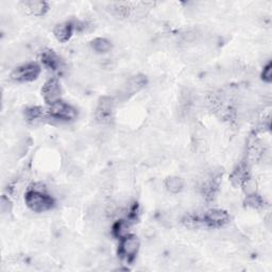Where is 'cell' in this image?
Segmentation results:
<instances>
[{
	"mask_svg": "<svg viewBox=\"0 0 272 272\" xmlns=\"http://www.w3.org/2000/svg\"><path fill=\"white\" fill-rule=\"evenodd\" d=\"M25 201L27 206L36 213L47 212L54 206V198H51L49 195L45 194L44 190L36 188L27 192L25 196Z\"/></svg>",
	"mask_w": 272,
	"mask_h": 272,
	"instance_id": "6da1fadb",
	"label": "cell"
},
{
	"mask_svg": "<svg viewBox=\"0 0 272 272\" xmlns=\"http://www.w3.org/2000/svg\"><path fill=\"white\" fill-rule=\"evenodd\" d=\"M148 80L147 77L144 74H137L130 78L127 82L123 85V88L120 89L118 95L116 97V101H126L129 98L137 94L138 91H141L145 86L147 85Z\"/></svg>",
	"mask_w": 272,
	"mask_h": 272,
	"instance_id": "7a4b0ae2",
	"label": "cell"
},
{
	"mask_svg": "<svg viewBox=\"0 0 272 272\" xmlns=\"http://www.w3.org/2000/svg\"><path fill=\"white\" fill-rule=\"evenodd\" d=\"M77 117L76 109L64 101H56L50 104L47 119L57 121H71Z\"/></svg>",
	"mask_w": 272,
	"mask_h": 272,
	"instance_id": "3957f363",
	"label": "cell"
},
{
	"mask_svg": "<svg viewBox=\"0 0 272 272\" xmlns=\"http://www.w3.org/2000/svg\"><path fill=\"white\" fill-rule=\"evenodd\" d=\"M115 103H116V100L113 97H101L99 101H98V106L95 112V117L97 121H99L100 124L109 123L113 118Z\"/></svg>",
	"mask_w": 272,
	"mask_h": 272,
	"instance_id": "277c9868",
	"label": "cell"
},
{
	"mask_svg": "<svg viewBox=\"0 0 272 272\" xmlns=\"http://www.w3.org/2000/svg\"><path fill=\"white\" fill-rule=\"evenodd\" d=\"M40 73V67L36 63H27V64L17 67L11 74L16 82H31L36 80Z\"/></svg>",
	"mask_w": 272,
	"mask_h": 272,
	"instance_id": "5b68a950",
	"label": "cell"
},
{
	"mask_svg": "<svg viewBox=\"0 0 272 272\" xmlns=\"http://www.w3.org/2000/svg\"><path fill=\"white\" fill-rule=\"evenodd\" d=\"M140 249V240L134 235H127L124 238H121L120 246H119V253L123 258H125L128 262L136 256Z\"/></svg>",
	"mask_w": 272,
	"mask_h": 272,
	"instance_id": "8992f818",
	"label": "cell"
},
{
	"mask_svg": "<svg viewBox=\"0 0 272 272\" xmlns=\"http://www.w3.org/2000/svg\"><path fill=\"white\" fill-rule=\"evenodd\" d=\"M230 220L229 214L222 210H211L204 214V216L201 218V221L207 227L212 228H221L227 224Z\"/></svg>",
	"mask_w": 272,
	"mask_h": 272,
	"instance_id": "52a82bcc",
	"label": "cell"
},
{
	"mask_svg": "<svg viewBox=\"0 0 272 272\" xmlns=\"http://www.w3.org/2000/svg\"><path fill=\"white\" fill-rule=\"evenodd\" d=\"M43 97L48 104H52L60 100L61 86L56 79H50L46 82L42 89Z\"/></svg>",
	"mask_w": 272,
	"mask_h": 272,
	"instance_id": "ba28073f",
	"label": "cell"
},
{
	"mask_svg": "<svg viewBox=\"0 0 272 272\" xmlns=\"http://www.w3.org/2000/svg\"><path fill=\"white\" fill-rule=\"evenodd\" d=\"M42 62L46 67L51 69L52 72H60L63 68V62L61 57L52 50H45L43 52Z\"/></svg>",
	"mask_w": 272,
	"mask_h": 272,
	"instance_id": "9c48e42d",
	"label": "cell"
},
{
	"mask_svg": "<svg viewBox=\"0 0 272 272\" xmlns=\"http://www.w3.org/2000/svg\"><path fill=\"white\" fill-rule=\"evenodd\" d=\"M54 33L57 40H60L62 43H65L72 36L73 25L71 22H63V24L56 25L54 29Z\"/></svg>",
	"mask_w": 272,
	"mask_h": 272,
	"instance_id": "30bf717a",
	"label": "cell"
},
{
	"mask_svg": "<svg viewBox=\"0 0 272 272\" xmlns=\"http://www.w3.org/2000/svg\"><path fill=\"white\" fill-rule=\"evenodd\" d=\"M249 180V173L247 166L240 164L231 175V181L236 186H241Z\"/></svg>",
	"mask_w": 272,
	"mask_h": 272,
	"instance_id": "8fae6325",
	"label": "cell"
},
{
	"mask_svg": "<svg viewBox=\"0 0 272 272\" xmlns=\"http://www.w3.org/2000/svg\"><path fill=\"white\" fill-rule=\"evenodd\" d=\"M24 5L29 12L36 16H42L48 11V4L45 1H36V0H31V1H25Z\"/></svg>",
	"mask_w": 272,
	"mask_h": 272,
	"instance_id": "7c38bea8",
	"label": "cell"
},
{
	"mask_svg": "<svg viewBox=\"0 0 272 272\" xmlns=\"http://www.w3.org/2000/svg\"><path fill=\"white\" fill-rule=\"evenodd\" d=\"M165 187L171 194H179L182 192L184 187V182L179 177H169L165 180Z\"/></svg>",
	"mask_w": 272,
	"mask_h": 272,
	"instance_id": "4fadbf2b",
	"label": "cell"
},
{
	"mask_svg": "<svg viewBox=\"0 0 272 272\" xmlns=\"http://www.w3.org/2000/svg\"><path fill=\"white\" fill-rule=\"evenodd\" d=\"M92 50L97 54H107L112 49V44L109 39L103 37H97L91 43Z\"/></svg>",
	"mask_w": 272,
	"mask_h": 272,
	"instance_id": "5bb4252c",
	"label": "cell"
},
{
	"mask_svg": "<svg viewBox=\"0 0 272 272\" xmlns=\"http://www.w3.org/2000/svg\"><path fill=\"white\" fill-rule=\"evenodd\" d=\"M25 116L29 121H38L43 119H47V113L44 112V109L39 107H32L26 109Z\"/></svg>",
	"mask_w": 272,
	"mask_h": 272,
	"instance_id": "9a60e30c",
	"label": "cell"
},
{
	"mask_svg": "<svg viewBox=\"0 0 272 272\" xmlns=\"http://www.w3.org/2000/svg\"><path fill=\"white\" fill-rule=\"evenodd\" d=\"M130 221L128 220H119L114 224L113 227V234L117 238H124L125 236L129 235V229H130Z\"/></svg>",
	"mask_w": 272,
	"mask_h": 272,
	"instance_id": "2e32d148",
	"label": "cell"
},
{
	"mask_svg": "<svg viewBox=\"0 0 272 272\" xmlns=\"http://www.w3.org/2000/svg\"><path fill=\"white\" fill-rule=\"evenodd\" d=\"M245 203L247 206L251 207V208H260L264 205V200L262 199V197L256 195L255 193L249 194L247 196V198L245 200Z\"/></svg>",
	"mask_w": 272,
	"mask_h": 272,
	"instance_id": "e0dca14e",
	"label": "cell"
},
{
	"mask_svg": "<svg viewBox=\"0 0 272 272\" xmlns=\"http://www.w3.org/2000/svg\"><path fill=\"white\" fill-rule=\"evenodd\" d=\"M262 79L266 83H271L272 81V64L269 62L267 65L264 67V71L262 73Z\"/></svg>",
	"mask_w": 272,
	"mask_h": 272,
	"instance_id": "ac0fdd59",
	"label": "cell"
},
{
	"mask_svg": "<svg viewBox=\"0 0 272 272\" xmlns=\"http://www.w3.org/2000/svg\"><path fill=\"white\" fill-rule=\"evenodd\" d=\"M10 212H11V202L9 201V199L3 197L1 199V213L4 215V214H8Z\"/></svg>",
	"mask_w": 272,
	"mask_h": 272,
	"instance_id": "d6986e66",
	"label": "cell"
}]
</instances>
